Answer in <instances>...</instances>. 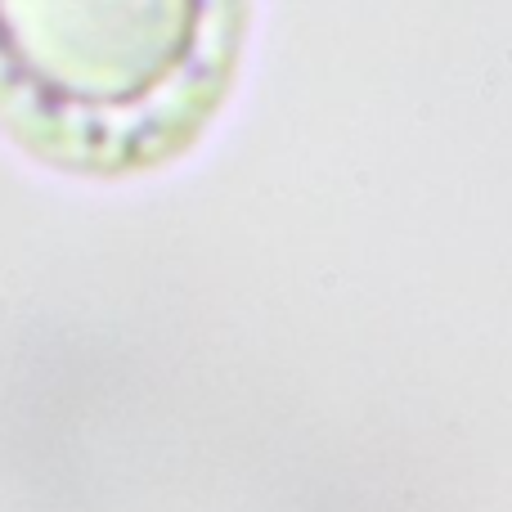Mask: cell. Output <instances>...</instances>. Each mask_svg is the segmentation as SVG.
Segmentation results:
<instances>
[{
	"label": "cell",
	"instance_id": "obj_1",
	"mask_svg": "<svg viewBox=\"0 0 512 512\" xmlns=\"http://www.w3.org/2000/svg\"><path fill=\"white\" fill-rule=\"evenodd\" d=\"M248 0H0V122L45 162L122 176L207 131Z\"/></svg>",
	"mask_w": 512,
	"mask_h": 512
}]
</instances>
